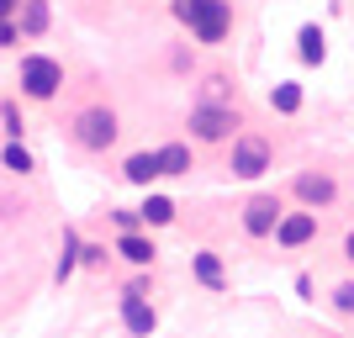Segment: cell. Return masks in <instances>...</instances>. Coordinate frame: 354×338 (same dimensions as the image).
Returning <instances> with one entry per match:
<instances>
[{"instance_id": "obj_1", "label": "cell", "mask_w": 354, "mask_h": 338, "mask_svg": "<svg viewBox=\"0 0 354 338\" xmlns=\"http://www.w3.org/2000/svg\"><path fill=\"white\" fill-rule=\"evenodd\" d=\"M169 11H175V21L191 27L196 43H207V48L227 43V32H233V6L227 0H175Z\"/></svg>"}, {"instance_id": "obj_26", "label": "cell", "mask_w": 354, "mask_h": 338, "mask_svg": "<svg viewBox=\"0 0 354 338\" xmlns=\"http://www.w3.org/2000/svg\"><path fill=\"white\" fill-rule=\"evenodd\" d=\"M16 6H21V0H0V21H6V16H16Z\"/></svg>"}, {"instance_id": "obj_7", "label": "cell", "mask_w": 354, "mask_h": 338, "mask_svg": "<svg viewBox=\"0 0 354 338\" xmlns=\"http://www.w3.org/2000/svg\"><path fill=\"white\" fill-rule=\"evenodd\" d=\"M281 196H254L249 206H243V233L249 238H270L275 233V222H281Z\"/></svg>"}, {"instance_id": "obj_6", "label": "cell", "mask_w": 354, "mask_h": 338, "mask_svg": "<svg viewBox=\"0 0 354 338\" xmlns=\"http://www.w3.org/2000/svg\"><path fill=\"white\" fill-rule=\"evenodd\" d=\"M275 243H281V249H301V243H312V238H317V212H281V222H275Z\"/></svg>"}, {"instance_id": "obj_3", "label": "cell", "mask_w": 354, "mask_h": 338, "mask_svg": "<svg viewBox=\"0 0 354 338\" xmlns=\"http://www.w3.org/2000/svg\"><path fill=\"white\" fill-rule=\"evenodd\" d=\"M16 79H21V95H32V101H53L59 85H64V64L48 59V53H27Z\"/></svg>"}, {"instance_id": "obj_14", "label": "cell", "mask_w": 354, "mask_h": 338, "mask_svg": "<svg viewBox=\"0 0 354 338\" xmlns=\"http://www.w3.org/2000/svg\"><path fill=\"white\" fill-rule=\"evenodd\" d=\"M117 254L127 259V265H153V254H159V249H153V238H143V233H122Z\"/></svg>"}, {"instance_id": "obj_10", "label": "cell", "mask_w": 354, "mask_h": 338, "mask_svg": "<svg viewBox=\"0 0 354 338\" xmlns=\"http://www.w3.org/2000/svg\"><path fill=\"white\" fill-rule=\"evenodd\" d=\"M48 21H53L48 0H21V6H16V27H21V37H43Z\"/></svg>"}, {"instance_id": "obj_20", "label": "cell", "mask_w": 354, "mask_h": 338, "mask_svg": "<svg viewBox=\"0 0 354 338\" xmlns=\"http://www.w3.org/2000/svg\"><path fill=\"white\" fill-rule=\"evenodd\" d=\"M74 265H80V238H74V233H64V254H59V280H69V275H74Z\"/></svg>"}, {"instance_id": "obj_2", "label": "cell", "mask_w": 354, "mask_h": 338, "mask_svg": "<svg viewBox=\"0 0 354 338\" xmlns=\"http://www.w3.org/2000/svg\"><path fill=\"white\" fill-rule=\"evenodd\" d=\"M191 138L196 143H227V138H238V127H243V117H238V106H212V101H196L191 106Z\"/></svg>"}, {"instance_id": "obj_21", "label": "cell", "mask_w": 354, "mask_h": 338, "mask_svg": "<svg viewBox=\"0 0 354 338\" xmlns=\"http://www.w3.org/2000/svg\"><path fill=\"white\" fill-rule=\"evenodd\" d=\"M0 127H6V138H21V133H27V122H21L16 101H6V106H0Z\"/></svg>"}, {"instance_id": "obj_15", "label": "cell", "mask_w": 354, "mask_h": 338, "mask_svg": "<svg viewBox=\"0 0 354 338\" xmlns=\"http://www.w3.org/2000/svg\"><path fill=\"white\" fill-rule=\"evenodd\" d=\"M270 111H281V117H296V111H301V85H296V79H281V85L270 90Z\"/></svg>"}, {"instance_id": "obj_19", "label": "cell", "mask_w": 354, "mask_h": 338, "mask_svg": "<svg viewBox=\"0 0 354 338\" xmlns=\"http://www.w3.org/2000/svg\"><path fill=\"white\" fill-rule=\"evenodd\" d=\"M0 164H6L11 175H32V153H27V148H21V138H11V143H6V153H0Z\"/></svg>"}, {"instance_id": "obj_9", "label": "cell", "mask_w": 354, "mask_h": 338, "mask_svg": "<svg viewBox=\"0 0 354 338\" xmlns=\"http://www.w3.org/2000/svg\"><path fill=\"white\" fill-rule=\"evenodd\" d=\"M122 323H127V333H133V338H148L153 328H159V317H153V307H148V296L122 291Z\"/></svg>"}, {"instance_id": "obj_27", "label": "cell", "mask_w": 354, "mask_h": 338, "mask_svg": "<svg viewBox=\"0 0 354 338\" xmlns=\"http://www.w3.org/2000/svg\"><path fill=\"white\" fill-rule=\"evenodd\" d=\"M344 259H349V265H354V233L344 238Z\"/></svg>"}, {"instance_id": "obj_12", "label": "cell", "mask_w": 354, "mask_h": 338, "mask_svg": "<svg viewBox=\"0 0 354 338\" xmlns=\"http://www.w3.org/2000/svg\"><path fill=\"white\" fill-rule=\"evenodd\" d=\"M296 59H301V64H323V59H328V37H323V27H312V21H307V27L296 32Z\"/></svg>"}, {"instance_id": "obj_16", "label": "cell", "mask_w": 354, "mask_h": 338, "mask_svg": "<svg viewBox=\"0 0 354 338\" xmlns=\"http://www.w3.org/2000/svg\"><path fill=\"white\" fill-rule=\"evenodd\" d=\"M138 217H143L148 227H169V222H175V201H169V196H148V201L138 206Z\"/></svg>"}, {"instance_id": "obj_5", "label": "cell", "mask_w": 354, "mask_h": 338, "mask_svg": "<svg viewBox=\"0 0 354 338\" xmlns=\"http://www.w3.org/2000/svg\"><path fill=\"white\" fill-rule=\"evenodd\" d=\"M117 111L111 106H90V111H80L74 117V143L80 148H90V153H106V148L117 143Z\"/></svg>"}, {"instance_id": "obj_13", "label": "cell", "mask_w": 354, "mask_h": 338, "mask_svg": "<svg viewBox=\"0 0 354 338\" xmlns=\"http://www.w3.org/2000/svg\"><path fill=\"white\" fill-rule=\"evenodd\" d=\"M159 153V175H191V143H164V148H153Z\"/></svg>"}, {"instance_id": "obj_23", "label": "cell", "mask_w": 354, "mask_h": 338, "mask_svg": "<svg viewBox=\"0 0 354 338\" xmlns=\"http://www.w3.org/2000/svg\"><path fill=\"white\" fill-rule=\"evenodd\" d=\"M80 265H106V243H80Z\"/></svg>"}, {"instance_id": "obj_22", "label": "cell", "mask_w": 354, "mask_h": 338, "mask_svg": "<svg viewBox=\"0 0 354 338\" xmlns=\"http://www.w3.org/2000/svg\"><path fill=\"white\" fill-rule=\"evenodd\" d=\"M333 307H339L344 317H354V280H344L339 291H333Z\"/></svg>"}, {"instance_id": "obj_11", "label": "cell", "mask_w": 354, "mask_h": 338, "mask_svg": "<svg viewBox=\"0 0 354 338\" xmlns=\"http://www.w3.org/2000/svg\"><path fill=\"white\" fill-rule=\"evenodd\" d=\"M122 180H127V185H148V180H159V153H153V148H143V153H127V164H122Z\"/></svg>"}, {"instance_id": "obj_8", "label": "cell", "mask_w": 354, "mask_h": 338, "mask_svg": "<svg viewBox=\"0 0 354 338\" xmlns=\"http://www.w3.org/2000/svg\"><path fill=\"white\" fill-rule=\"evenodd\" d=\"M296 201L301 206H312V212H317V206H333V196H339V185H333V175H328V169H317V175H296Z\"/></svg>"}, {"instance_id": "obj_4", "label": "cell", "mask_w": 354, "mask_h": 338, "mask_svg": "<svg viewBox=\"0 0 354 338\" xmlns=\"http://www.w3.org/2000/svg\"><path fill=\"white\" fill-rule=\"evenodd\" d=\"M270 164H275V148H270L259 133H238L233 138V159H227V175L233 180H259Z\"/></svg>"}, {"instance_id": "obj_25", "label": "cell", "mask_w": 354, "mask_h": 338, "mask_svg": "<svg viewBox=\"0 0 354 338\" xmlns=\"http://www.w3.org/2000/svg\"><path fill=\"white\" fill-rule=\"evenodd\" d=\"M111 222H117V233H138V227H143L138 212H111Z\"/></svg>"}, {"instance_id": "obj_24", "label": "cell", "mask_w": 354, "mask_h": 338, "mask_svg": "<svg viewBox=\"0 0 354 338\" xmlns=\"http://www.w3.org/2000/svg\"><path fill=\"white\" fill-rule=\"evenodd\" d=\"M21 43V27H16V16H6V21H0V48H16Z\"/></svg>"}, {"instance_id": "obj_18", "label": "cell", "mask_w": 354, "mask_h": 338, "mask_svg": "<svg viewBox=\"0 0 354 338\" xmlns=\"http://www.w3.org/2000/svg\"><path fill=\"white\" fill-rule=\"evenodd\" d=\"M227 95H233V74H207V79H201V101L222 106Z\"/></svg>"}, {"instance_id": "obj_17", "label": "cell", "mask_w": 354, "mask_h": 338, "mask_svg": "<svg viewBox=\"0 0 354 338\" xmlns=\"http://www.w3.org/2000/svg\"><path fill=\"white\" fill-rule=\"evenodd\" d=\"M191 270H196V280H201L207 291H222V259H217V254H196Z\"/></svg>"}]
</instances>
